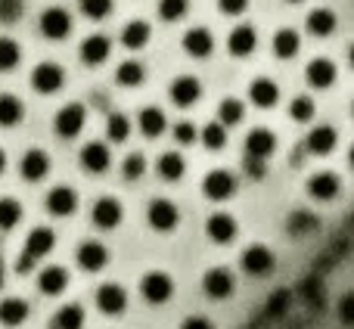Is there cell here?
Masks as SVG:
<instances>
[{"label": "cell", "instance_id": "4dcf8cb0", "mask_svg": "<svg viewBox=\"0 0 354 329\" xmlns=\"http://www.w3.org/2000/svg\"><path fill=\"white\" fill-rule=\"evenodd\" d=\"M301 50V37H299V31H292V28H280L274 35V53L280 56V59H292L295 53Z\"/></svg>", "mask_w": 354, "mask_h": 329}, {"label": "cell", "instance_id": "52a82bcc", "mask_svg": "<svg viewBox=\"0 0 354 329\" xmlns=\"http://www.w3.org/2000/svg\"><path fill=\"white\" fill-rule=\"evenodd\" d=\"M202 289H205L208 299L224 301V299H230L233 295L236 280H233V274L227 267H212V270H205V276H202Z\"/></svg>", "mask_w": 354, "mask_h": 329}, {"label": "cell", "instance_id": "ab89813d", "mask_svg": "<svg viewBox=\"0 0 354 329\" xmlns=\"http://www.w3.org/2000/svg\"><path fill=\"white\" fill-rule=\"evenodd\" d=\"M22 220V205L16 199H0V230H12V227Z\"/></svg>", "mask_w": 354, "mask_h": 329}, {"label": "cell", "instance_id": "ba28073f", "mask_svg": "<svg viewBox=\"0 0 354 329\" xmlns=\"http://www.w3.org/2000/svg\"><path fill=\"white\" fill-rule=\"evenodd\" d=\"M124 218V208L118 199H112V196H103V199L93 202L91 208V220L100 227V230H112V227H118Z\"/></svg>", "mask_w": 354, "mask_h": 329}, {"label": "cell", "instance_id": "d6986e66", "mask_svg": "<svg viewBox=\"0 0 354 329\" xmlns=\"http://www.w3.org/2000/svg\"><path fill=\"white\" fill-rule=\"evenodd\" d=\"M336 143H339L336 128H330V124H317V128H311V134H308L305 149L311 156H330L333 149H336Z\"/></svg>", "mask_w": 354, "mask_h": 329}, {"label": "cell", "instance_id": "5b68a950", "mask_svg": "<svg viewBox=\"0 0 354 329\" xmlns=\"http://www.w3.org/2000/svg\"><path fill=\"white\" fill-rule=\"evenodd\" d=\"M41 35L50 41H62V37L72 35V12L62 10V6H50L41 16Z\"/></svg>", "mask_w": 354, "mask_h": 329}, {"label": "cell", "instance_id": "8fae6325", "mask_svg": "<svg viewBox=\"0 0 354 329\" xmlns=\"http://www.w3.org/2000/svg\"><path fill=\"white\" fill-rule=\"evenodd\" d=\"M339 189H342V180H339L333 171H317V174H311V180H308V196L317 202H333L339 196Z\"/></svg>", "mask_w": 354, "mask_h": 329}, {"label": "cell", "instance_id": "681fc988", "mask_svg": "<svg viewBox=\"0 0 354 329\" xmlns=\"http://www.w3.org/2000/svg\"><path fill=\"white\" fill-rule=\"evenodd\" d=\"M243 168H245V174H249L252 180H261V177L268 174V162H264V159H249V156H245Z\"/></svg>", "mask_w": 354, "mask_h": 329}, {"label": "cell", "instance_id": "91938a15", "mask_svg": "<svg viewBox=\"0 0 354 329\" xmlns=\"http://www.w3.org/2000/svg\"><path fill=\"white\" fill-rule=\"evenodd\" d=\"M351 220H354V214H351Z\"/></svg>", "mask_w": 354, "mask_h": 329}, {"label": "cell", "instance_id": "836d02e7", "mask_svg": "<svg viewBox=\"0 0 354 329\" xmlns=\"http://www.w3.org/2000/svg\"><path fill=\"white\" fill-rule=\"evenodd\" d=\"M156 168H159L162 180H171L174 183V180H180V177H183V171H187V162H183L180 153H162Z\"/></svg>", "mask_w": 354, "mask_h": 329}, {"label": "cell", "instance_id": "8992f818", "mask_svg": "<svg viewBox=\"0 0 354 329\" xmlns=\"http://www.w3.org/2000/svg\"><path fill=\"white\" fill-rule=\"evenodd\" d=\"M84 122H87L84 106L68 103V106H62V109L56 112V134L66 137V140H72V137H78L81 131H84Z\"/></svg>", "mask_w": 354, "mask_h": 329}, {"label": "cell", "instance_id": "484cf974", "mask_svg": "<svg viewBox=\"0 0 354 329\" xmlns=\"http://www.w3.org/2000/svg\"><path fill=\"white\" fill-rule=\"evenodd\" d=\"M227 47H230L233 56H252V50L258 47V35L252 25H236L227 37Z\"/></svg>", "mask_w": 354, "mask_h": 329}, {"label": "cell", "instance_id": "74e56055", "mask_svg": "<svg viewBox=\"0 0 354 329\" xmlns=\"http://www.w3.org/2000/svg\"><path fill=\"white\" fill-rule=\"evenodd\" d=\"M106 134H109L112 143H124L131 137V118L122 115V112H112L109 122H106Z\"/></svg>", "mask_w": 354, "mask_h": 329}, {"label": "cell", "instance_id": "c3c4849f", "mask_svg": "<svg viewBox=\"0 0 354 329\" xmlns=\"http://www.w3.org/2000/svg\"><path fill=\"white\" fill-rule=\"evenodd\" d=\"M196 137H202V134L196 131L193 122H177V124H174V140H177V143H193Z\"/></svg>", "mask_w": 354, "mask_h": 329}, {"label": "cell", "instance_id": "2e32d148", "mask_svg": "<svg viewBox=\"0 0 354 329\" xmlns=\"http://www.w3.org/2000/svg\"><path fill=\"white\" fill-rule=\"evenodd\" d=\"M56 245V233L50 230V227H35V230L28 233V239H25V249L22 255H28L31 261H37V258L50 255Z\"/></svg>", "mask_w": 354, "mask_h": 329}, {"label": "cell", "instance_id": "6da1fadb", "mask_svg": "<svg viewBox=\"0 0 354 329\" xmlns=\"http://www.w3.org/2000/svg\"><path fill=\"white\" fill-rule=\"evenodd\" d=\"M140 295L149 301V305H162V301H168L174 295L171 274H165V270H149V274H143Z\"/></svg>", "mask_w": 354, "mask_h": 329}, {"label": "cell", "instance_id": "6f0895ef", "mask_svg": "<svg viewBox=\"0 0 354 329\" xmlns=\"http://www.w3.org/2000/svg\"><path fill=\"white\" fill-rule=\"evenodd\" d=\"M286 3H301V0H286Z\"/></svg>", "mask_w": 354, "mask_h": 329}, {"label": "cell", "instance_id": "f907efd6", "mask_svg": "<svg viewBox=\"0 0 354 329\" xmlns=\"http://www.w3.org/2000/svg\"><path fill=\"white\" fill-rule=\"evenodd\" d=\"M221 12H227V16H239V12H245V6H249V0H218Z\"/></svg>", "mask_w": 354, "mask_h": 329}, {"label": "cell", "instance_id": "9f6ffc18", "mask_svg": "<svg viewBox=\"0 0 354 329\" xmlns=\"http://www.w3.org/2000/svg\"><path fill=\"white\" fill-rule=\"evenodd\" d=\"M348 162H351V168H354V143H351V153H348Z\"/></svg>", "mask_w": 354, "mask_h": 329}, {"label": "cell", "instance_id": "bcb514c9", "mask_svg": "<svg viewBox=\"0 0 354 329\" xmlns=\"http://www.w3.org/2000/svg\"><path fill=\"white\" fill-rule=\"evenodd\" d=\"M25 10V0H0V22H16Z\"/></svg>", "mask_w": 354, "mask_h": 329}, {"label": "cell", "instance_id": "ac0fdd59", "mask_svg": "<svg viewBox=\"0 0 354 329\" xmlns=\"http://www.w3.org/2000/svg\"><path fill=\"white\" fill-rule=\"evenodd\" d=\"M78 208V193L72 187H53L47 193V212L56 214V218H68Z\"/></svg>", "mask_w": 354, "mask_h": 329}, {"label": "cell", "instance_id": "ee69618b", "mask_svg": "<svg viewBox=\"0 0 354 329\" xmlns=\"http://www.w3.org/2000/svg\"><path fill=\"white\" fill-rule=\"evenodd\" d=\"M81 12L87 19H93V22H100V19H106L112 12V0H81Z\"/></svg>", "mask_w": 354, "mask_h": 329}, {"label": "cell", "instance_id": "44dd1931", "mask_svg": "<svg viewBox=\"0 0 354 329\" xmlns=\"http://www.w3.org/2000/svg\"><path fill=\"white\" fill-rule=\"evenodd\" d=\"M109 164H112V156H109V147H106V143L93 140L81 149V168L91 171V174H103Z\"/></svg>", "mask_w": 354, "mask_h": 329}, {"label": "cell", "instance_id": "d590c367", "mask_svg": "<svg viewBox=\"0 0 354 329\" xmlns=\"http://www.w3.org/2000/svg\"><path fill=\"white\" fill-rule=\"evenodd\" d=\"M245 118V106L239 103V100H233V97H227L224 103L218 106V122L221 124H227V128H233V124H239Z\"/></svg>", "mask_w": 354, "mask_h": 329}, {"label": "cell", "instance_id": "ffe728a7", "mask_svg": "<svg viewBox=\"0 0 354 329\" xmlns=\"http://www.w3.org/2000/svg\"><path fill=\"white\" fill-rule=\"evenodd\" d=\"M205 230H208V239H212V243L227 245V243H233V239H236V220H233V214L218 212V214H212V218H208Z\"/></svg>", "mask_w": 354, "mask_h": 329}, {"label": "cell", "instance_id": "816d5d0a", "mask_svg": "<svg viewBox=\"0 0 354 329\" xmlns=\"http://www.w3.org/2000/svg\"><path fill=\"white\" fill-rule=\"evenodd\" d=\"M180 329H214V326H212V320H208V317H199V314H196V317L183 320Z\"/></svg>", "mask_w": 354, "mask_h": 329}, {"label": "cell", "instance_id": "4fadbf2b", "mask_svg": "<svg viewBox=\"0 0 354 329\" xmlns=\"http://www.w3.org/2000/svg\"><path fill=\"white\" fill-rule=\"evenodd\" d=\"M274 149H277V134L274 131H268V128L249 131V137H245V156H249V159H264L268 162L270 156H274Z\"/></svg>", "mask_w": 354, "mask_h": 329}, {"label": "cell", "instance_id": "e0dca14e", "mask_svg": "<svg viewBox=\"0 0 354 329\" xmlns=\"http://www.w3.org/2000/svg\"><path fill=\"white\" fill-rule=\"evenodd\" d=\"M78 264L84 270H91V274H97V270H103L109 264V249L103 243H97V239H87V243L78 245Z\"/></svg>", "mask_w": 354, "mask_h": 329}, {"label": "cell", "instance_id": "f5cc1de1", "mask_svg": "<svg viewBox=\"0 0 354 329\" xmlns=\"http://www.w3.org/2000/svg\"><path fill=\"white\" fill-rule=\"evenodd\" d=\"M3 171H6V153L0 149V174H3Z\"/></svg>", "mask_w": 354, "mask_h": 329}, {"label": "cell", "instance_id": "9c48e42d", "mask_svg": "<svg viewBox=\"0 0 354 329\" xmlns=\"http://www.w3.org/2000/svg\"><path fill=\"white\" fill-rule=\"evenodd\" d=\"M62 84H66V72H62V66H56V62H41V66L31 72V87H35L37 93H56Z\"/></svg>", "mask_w": 354, "mask_h": 329}, {"label": "cell", "instance_id": "7dc6e473", "mask_svg": "<svg viewBox=\"0 0 354 329\" xmlns=\"http://www.w3.org/2000/svg\"><path fill=\"white\" fill-rule=\"evenodd\" d=\"M339 323L354 329V292H345L339 299Z\"/></svg>", "mask_w": 354, "mask_h": 329}, {"label": "cell", "instance_id": "277c9868", "mask_svg": "<svg viewBox=\"0 0 354 329\" xmlns=\"http://www.w3.org/2000/svg\"><path fill=\"white\" fill-rule=\"evenodd\" d=\"M202 193H205L212 202H227L233 193H236V177L224 168L208 171L205 180H202Z\"/></svg>", "mask_w": 354, "mask_h": 329}, {"label": "cell", "instance_id": "30bf717a", "mask_svg": "<svg viewBox=\"0 0 354 329\" xmlns=\"http://www.w3.org/2000/svg\"><path fill=\"white\" fill-rule=\"evenodd\" d=\"M168 97H171L174 106L187 109V106L199 103V97H202V81L193 78V75H180V78L171 81V91H168Z\"/></svg>", "mask_w": 354, "mask_h": 329}, {"label": "cell", "instance_id": "1f68e13d", "mask_svg": "<svg viewBox=\"0 0 354 329\" xmlns=\"http://www.w3.org/2000/svg\"><path fill=\"white\" fill-rule=\"evenodd\" d=\"M81 326H84V308L81 305H62L56 311L53 323H50V329H81Z\"/></svg>", "mask_w": 354, "mask_h": 329}, {"label": "cell", "instance_id": "f546056e", "mask_svg": "<svg viewBox=\"0 0 354 329\" xmlns=\"http://www.w3.org/2000/svg\"><path fill=\"white\" fill-rule=\"evenodd\" d=\"M149 35H153V28H149V22H140V19H134V22L124 25L122 31V44L128 50H143L149 41Z\"/></svg>", "mask_w": 354, "mask_h": 329}, {"label": "cell", "instance_id": "603a6c76", "mask_svg": "<svg viewBox=\"0 0 354 329\" xmlns=\"http://www.w3.org/2000/svg\"><path fill=\"white\" fill-rule=\"evenodd\" d=\"M249 100L258 109H270V106H277V100H280V84L270 78H255L249 84Z\"/></svg>", "mask_w": 354, "mask_h": 329}, {"label": "cell", "instance_id": "d4e9b609", "mask_svg": "<svg viewBox=\"0 0 354 329\" xmlns=\"http://www.w3.org/2000/svg\"><path fill=\"white\" fill-rule=\"evenodd\" d=\"M66 286H68V270L59 267V264H50V267H44L37 274V289L44 295H59Z\"/></svg>", "mask_w": 354, "mask_h": 329}, {"label": "cell", "instance_id": "f35d334b", "mask_svg": "<svg viewBox=\"0 0 354 329\" xmlns=\"http://www.w3.org/2000/svg\"><path fill=\"white\" fill-rule=\"evenodd\" d=\"M22 59V50L12 37H0V72H12Z\"/></svg>", "mask_w": 354, "mask_h": 329}, {"label": "cell", "instance_id": "f6af8a7d", "mask_svg": "<svg viewBox=\"0 0 354 329\" xmlns=\"http://www.w3.org/2000/svg\"><path fill=\"white\" fill-rule=\"evenodd\" d=\"M122 174L128 177V180H137V177L147 174V159H143L140 153H131L128 159L122 162Z\"/></svg>", "mask_w": 354, "mask_h": 329}, {"label": "cell", "instance_id": "4316f807", "mask_svg": "<svg viewBox=\"0 0 354 329\" xmlns=\"http://www.w3.org/2000/svg\"><path fill=\"white\" fill-rule=\"evenodd\" d=\"M31 308L25 299H3L0 301V323L3 326H22L28 320Z\"/></svg>", "mask_w": 354, "mask_h": 329}, {"label": "cell", "instance_id": "11a10c76", "mask_svg": "<svg viewBox=\"0 0 354 329\" xmlns=\"http://www.w3.org/2000/svg\"><path fill=\"white\" fill-rule=\"evenodd\" d=\"M348 62H351V68H354V44H351V50H348Z\"/></svg>", "mask_w": 354, "mask_h": 329}, {"label": "cell", "instance_id": "83f0119b", "mask_svg": "<svg viewBox=\"0 0 354 329\" xmlns=\"http://www.w3.org/2000/svg\"><path fill=\"white\" fill-rule=\"evenodd\" d=\"M137 124H140V131L147 137H159L162 131L168 128V118L159 106H147V109H140V115H137Z\"/></svg>", "mask_w": 354, "mask_h": 329}, {"label": "cell", "instance_id": "7402d4cb", "mask_svg": "<svg viewBox=\"0 0 354 329\" xmlns=\"http://www.w3.org/2000/svg\"><path fill=\"white\" fill-rule=\"evenodd\" d=\"M183 50H187L193 59H205V56H212L214 50V37L208 28H189L187 35H183Z\"/></svg>", "mask_w": 354, "mask_h": 329}, {"label": "cell", "instance_id": "3957f363", "mask_svg": "<svg viewBox=\"0 0 354 329\" xmlns=\"http://www.w3.org/2000/svg\"><path fill=\"white\" fill-rule=\"evenodd\" d=\"M147 220L149 227H153L156 233H171L177 227V220H180V212H177L174 202L168 199H153L147 208Z\"/></svg>", "mask_w": 354, "mask_h": 329}, {"label": "cell", "instance_id": "9a60e30c", "mask_svg": "<svg viewBox=\"0 0 354 329\" xmlns=\"http://www.w3.org/2000/svg\"><path fill=\"white\" fill-rule=\"evenodd\" d=\"M19 174L28 183L44 180V177L50 174V156L44 153V149H28V153L22 156V162H19Z\"/></svg>", "mask_w": 354, "mask_h": 329}, {"label": "cell", "instance_id": "7a4b0ae2", "mask_svg": "<svg viewBox=\"0 0 354 329\" xmlns=\"http://www.w3.org/2000/svg\"><path fill=\"white\" fill-rule=\"evenodd\" d=\"M239 264H243V270H245V274H249V276H268L270 270H274L277 258H274V252H270L268 245L255 243V245H249V249L243 252V258H239Z\"/></svg>", "mask_w": 354, "mask_h": 329}, {"label": "cell", "instance_id": "f1b7e54d", "mask_svg": "<svg viewBox=\"0 0 354 329\" xmlns=\"http://www.w3.org/2000/svg\"><path fill=\"white\" fill-rule=\"evenodd\" d=\"M308 31L317 37H326L336 31V12L326 10V6H317V10L308 12Z\"/></svg>", "mask_w": 354, "mask_h": 329}, {"label": "cell", "instance_id": "60d3db41", "mask_svg": "<svg viewBox=\"0 0 354 329\" xmlns=\"http://www.w3.org/2000/svg\"><path fill=\"white\" fill-rule=\"evenodd\" d=\"M202 143H205V149H224L227 147V124H221V122L205 124V131H202Z\"/></svg>", "mask_w": 354, "mask_h": 329}, {"label": "cell", "instance_id": "680465c9", "mask_svg": "<svg viewBox=\"0 0 354 329\" xmlns=\"http://www.w3.org/2000/svg\"><path fill=\"white\" fill-rule=\"evenodd\" d=\"M351 115H354V103H351Z\"/></svg>", "mask_w": 354, "mask_h": 329}, {"label": "cell", "instance_id": "5bb4252c", "mask_svg": "<svg viewBox=\"0 0 354 329\" xmlns=\"http://www.w3.org/2000/svg\"><path fill=\"white\" fill-rule=\"evenodd\" d=\"M305 78H308V84H311V87H317V91H326V87L336 84V62L326 59V56H317V59L308 62Z\"/></svg>", "mask_w": 354, "mask_h": 329}, {"label": "cell", "instance_id": "d6a6232c", "mask_svg": "<svg viewBox=\"0 0 354 329\" xmlns=\"http://www.w3.org/2000/svg\"><path fill=\"white\" fill-rule=\"evenodd\" d=\"M25 115L22 100H16L12 93H0V128H12Z\"/></svg>", "mask_w": 354, "mask_h": 329}, {"label": "cell", "instance_id": "e575fe53", "mask_svg": "<svg viewBox=\"0 0 354 329\" xmlns=\"http://www.w3.org/2000/svg\"><path fill=\"white\" fill-rule=\"evenodd\" d=\"M143 78H147V68H143V62L128 59V62H122V66L115 68V81L122 87H137V84H143Z\"/></svg>", "mask_w": 354, "mask_h": 329}, {"label": "cell", "instance_id": "7bdbcfd3", "mask_svg": "<svg viewBox=\"0 0 354 329\" xmlns=\"http://www.w3.org/2000/svg\"><path fill=\"white\" fill-rule=\"evenodd\" d=\"M187 10H189V0H162L159 3V16L165 22H180L187 16Z\"/></svg>", "mask_w": 354, "mask_h": 329}, {"label": "cell", "instance_id": "7c38bea8", "mask_svg": "<svg viewBox=\"0 0 354 329\" xmlns=\"http://www.w3.org/2000/svg\"><path fill=\"white\" fill-rule=\"evenodd\" d=\"M97 308L103 314H109V317L124 314V308H128V292H124L118 283H103V286L97 289Z\"/></svg>", "mask_w": 354, "mask_h": 329}, {"label": "cell", "instance_id": "db71d44e", "mask_svg": "<svg viewBox=\"0 0 354 329\" xmlns=\"http://www.w3.org/2000/svg\"><path fill=\"white\" fill-rule=\"evenodd\" d=\"M3 276H6V267H3V261H0V286H3Z\"/></svg>", "mask_w": 354, "mask_h": 329}, {"label": "cell", "instance_id": "cb8c5ba5", "mask_svg": "<svg viewBox=\"0 0 354 329\" xmlns=\"http://www.w3.org/2000/svg\"><path fill=\"white\" fill-rule=\"evenodd\" d=\"M109 53H112V41L106 35H91V37H84V44H81V59H84L87 66L106 62Z\"/></svg>", "mask_w": 354, "mask_h": 329}, {"label": "cell", "instance_id": "b9f144b4", "mask_svg": "<svg viewBox=\"0 0 354 329\" xmlns=\"http://www.w3.org/2000/svg\"><path fill=\"white\" fill-rule=\"evenodd\" d=\"M289 118H292V122H311L314 118V100L311 97H305V93H301V97H295L292 103H289Z\"/></svg>", "mask_w": 354, "mask_h": 329}, {"label": "cell", "instance_id": "8d00e7d4", "mask_svg": "<svg viewBox=\"0 0 354 329\" xmlns=\"http://www.w3.org/2000/svg\"><path fill=\"white\" fill-rule=\"evenodd\" d=\"M320 227L317 214L311 212H292L289 214V233H295V236H308V233H314Z\"/></svg>", "mask_w": 354, "mask_h": 329}]
</instances>
